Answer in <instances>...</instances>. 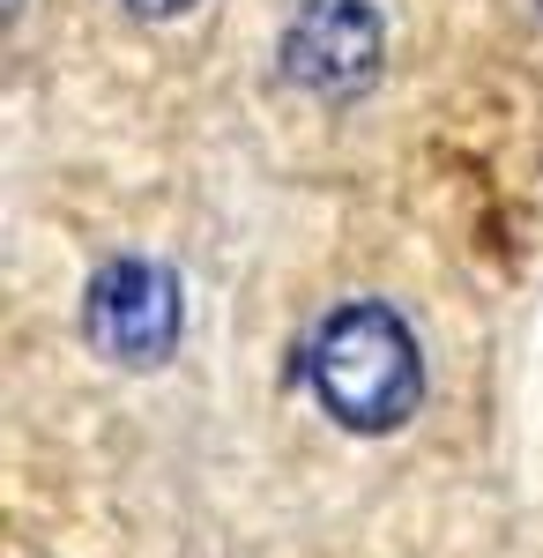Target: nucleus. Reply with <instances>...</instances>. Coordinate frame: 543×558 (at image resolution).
Wrapping results in <instances>:
<instances>
[{"label":"nucleus","mask_w":543,"mask_h":558,"mask_svg":"<svg viewBox=\"0 0 543 558\" xmlns=\"http://www.w3.org/2000/svg\"><path fill=\"white\" fill-rule=\"evenodd\" d=\"M305 380L342 432H395L424 395V357L387 305L358 299L328 313L321 336L305 343Z\"/></svg>","instance_id":"obj_1"},{"label":"nucleus","mask_w":543,"mask_h":558,"mask_svg":"<svg viewBox=\"0 0 543 558\" xmlns=\"http://www.w3.org/2000/svg\"><path fill=\"white\" fill-rule=\"evenodd\" d=\"M83 328L89 343L105 350L112 365H165L179 350V328H186V305H179V276L157 268V260H105L83 291Z\"/></svg>","instance_id":"obj_2"},{"label":"nucleus","mask_w":543,"mask_h":558,"mask_svg":"<svg viewBox=\"0 0 543 558\" xmlns=\"http://www.w3.org/2000/svg\"><path fill=\"white\" fill-rule=\"evenodd\" d=\"M379 52H387V31H379L373 0H305L283 31V75H291L305 97H358L373 89Z\"/></svg>","instance_id":"obj_3"},{"label":"nucleus","mask_w":543,"mask_h":558,"mask_svg":"<svg viewBox=\"0 0 543 558\" xmlns=\"http://www.w3.org/2000/svg\"><path fill=\"white\" fill-rule=\"evenodd\" d=\"M126 8H134V15H186L194 0H126Z\"/></svg>","instance_id":"obj_4"}]
</instances>
